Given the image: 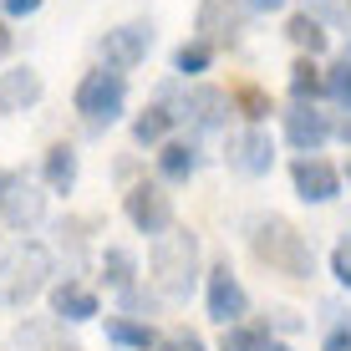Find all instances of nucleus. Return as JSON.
<instances>
[{
  "mask_svg": "<svg viewBox=\"0 0 351 351\" xmlns=\"http://www.w3.org/2000/svg\"><path fill=\"white\" fill-rule=\"evenodd\" d=\"M123 214H128V224L138 229V234H148V239H163L168 229L178 224L173 193H168L158 178H138V184H128L123 189Z\"/></svg>",
  "mask_w": 351,
  "mask_h": 351,
  "instance_id": "8",
  "label": "nucleus"
},
{
  "mask_svg": "<svg viewBox=\"0 0 351 351\" xmlns=\"http://www.w3.org/2000/svg\"><path fill=\"white\" fill-rule=\"evenodd\" d=\"M41 5H46V0H0V16H5V21H26Z\"/></svg>",
  "mask_w": 351,
  "mask_h": 351,
  "instance_id": "33",
  "label": "nucleus"
},
{
  "mask_svg": "<svg viewBox=\"0 0 351 351\" xmlns=\"http://www.w3.org/2000/svg\"><path fill=\"white\" fill-rule=\"evenodd\" d=\"M250 26V10L239 0H199V16H193V36L209 41L214 51H229L239 46V36Z\"/></svg>",
  "mask_w": 351,
  "mask_h": 351,
  "instance_id": "13",
  "label": "nucleus"
},
{
  "mask_svg": "<svg viewBox=\"0 0 351 351\" xmlns=\"http://www.w3.org/2000/svg\"><path fill=\"white\" fill-rule=\"evenodd\" d=\"M285 92H290V102H326V66L311 62V56H295L290 77H285Z\"/></svg>",
  "mask_w": 351,
  "mask_h": 351,
  "instance_id": "24",
  "label": "nucleus"
},
{
  "mask_svg": "<svg viewBox=\"0 0 351 351\" xmlns=\"http://www.w3.org/2000/svg\"><path fill=\"white\" fill-rule=\"evenodd\" d=\"M250 290L245 280L234 275V265H229V255L219 260H209V270H204V316H209L219 331H229V326H239V321H250Z\"/></svg>",
  "mask_w": 351,
  "mask_h": 351,
  "instance_id": "6",
  "label": "nucleus"
},
{
  "mask_svg": "<svg viewBox=\"0 0 351 351\" xmlns=\"http://www.w3.org/2000/svg\"><path fill=\"white\" fill-rule=\"evenodd\" d=\"M41 97H46V82H41L36 66H5L0 71V117L31 112Z\"/></svg>",
  "mask_w": 351,
  "mask_h": 351,
  "instance_id": "16",
  "label": "nucleus"
},
{
  "mask_svg": "<svg viewBox=\"0 0 351 351\" xmlns=\"http://www.w3.org/2000/svg\"><path fill=\"white\" fill-rule=\"evenodd\" d=\"M265 326H270V331H300V311H290V306H275V311H265Z\"/></svg>",
  "mask_w": 351,
  "mask_h": 351,
  "instance_id": "32",
  "label": "nucleus"
},
{
  "mask_svg": "<svg viewBox=\"0 0 351 351\" xmlns=\"http://www.w3.org/2000/svg\"><path fill=\"white\" fill-rule=\"evenodd\" d=\"M239 5H245L250 16H275V10H285L290 0H239Z\"/></svg>",
  "mask_w": 351,
  "mask_h": 351,
  "instance_id": "34",
  "label": "nucleus"
},
{
  "mask_svg": "<svg viewBox=\"0 0 351 351\" xmlns=\"http://www.w3.org/2000/svg\"><path fill=\"white\" fill-rule=\"evenodd\" d=\"M158 351H209V341H204L193 326H168L158 336Z\"/></svg>",
  "mask_w": 351,
  "mask_h": 351,
  "instance_id": "29",
  "label": "nucleus"
},
{
  "mask_svg": "<svg viewBox=\"0 0 351 351\" xmlns=\"http://www.w3.org/2000/svg\"><path fill=\"white\" fill-rule=\"evenodd\" d=\"M270 351H290V346H285V341H275V346H270Z\"/></svg>",
  "mask_w": 351,
  "mask_h": 351,
  "instance_id": "38",
  "label": "nucleus"
},
{
  "mask_svg": "<svg viewBox=\"0 0 351 351\" xmlns=\"http://www.w3.org/2000/svg\"><path fill=\"white\" fill-rule=\"evenodd\" d=\"M97 51H102V66H112V71H138L143 62H148V51H153V21H123V26H112L97 41Z\"/></svg>",
  "mask_w": 351,
  "mask_h": 351,
  "instance_id": "12",
  "label": "nucleus"
},
{
  "mask_svg": "<svg viewBox=\"0 0 351 351\" xmlns=\"http://www.w3.org/2000/svg\"><path fill=\"white\" fill-rule=\"evenodd\" d=\"M214 46L209 41H199V36H189V41H178L173 46V56H168V71H173L178 82H204V71L214 66Z\"/></svg>",
  "mask_w": 351,
  "mask_h": 351,
  "instance_id": "23",
  "label": "nucleus"
},
{
  "mask_svg": "<svg viewBox=\"0 0 351 351\" xmlns=\"http://www.w3.org/2000/svg\"><path fill=\"white\" fill-rule=\"evenodd\" d=\"M300 10H306V16H316L326 31H331V26H351V0H306Z\"/></svg>",
  "mask_w": 351,
  "mask_h": 351,
  "instance_id": "28",
  "label": "nucleus"
},
{
  "mask_svg": "<svg viewBox=\"0 0 351 351\" xmlns=\"http://www.w3.org/2000/svg\"><path fill=\"white\" fill-rule=\"evenodd\" d=\"M46 300H51V316L62 321V326H82V321L102 316V295H97L87 280H77V275L56 280L51 290H46Z\"/></svg>",
  "mask_w": 351,
  "mask_h": 351,
  "instance_id": "15",
  "label": "nucleus"
},
{
  "mask_svg": "<svg viewBox=\"0 0 351 351\" xmlns=\"http://www.w3.org/2000/svg\"><path fill=\"white\" fill-rule=\"evenodd\" d=\"M168 138H178V112L168 102H158V97H153L148 107H143L138 117H132V143H138V148H153L158 153Z\"/></svg>",
  "mask_w": 351,
  "mask_h": 351,
  "instance_id": "18",
  "label": "nucleus"
},
{
  "mask_svg": "<svg viewBox=\"0 0 351 351\" xmlns=\"http://www.w3.org/2000/svg\"><path fill=\"white\" fill-rule=\"evenodd\" d=\"M336 143H341V148H351V117H336Z\"/></svg>",
  "mask_w": 351,
  "mask_h": 351,
  "instance_id": "35",
  "label": "nucleus"
},
{
  "mask_svg": "<svg viewBox=\"0 0 351 351\" xmlns=\"http://www.w3.org/2000/svg\"><path fill=\"white\" fill-rule=\"evenodd\" d=\"M285 41L295 46L300 56H311V62H321V56L331 51V31H326L316 16H306V10H295V16L285 21Z\"/></svg>",
  "mask_w": 351,
  "mask_h": 351,
  "instance_id": "22",
  "label": "nucleus"
},
{
  "mask_svg": "<svg viewBox=\"0 0 351 351\" xmlns=\"http://www.w3.org/2000/svg\"><path fill=\"white\" fill-rule=\"evenodd\" d=\"M229 102H234V117L245 128H265L270 112H275V97H270V87H260V82H234V87H229Z\"/></svg>",
  "mask_w": 351,
  "mask_h": 351,
  "instance_id": "21",
  "label": "nucleus"
},
{
  "mask_svg": "<svg viewBox=\"0 0 351 351\" xmlns=\"http://www.w3.org/2000/svg\"><path fill=\"white\" fill-rule=\"evenodd\" d=\"M77 178H82V153L71 143H51L41 153V189L46 193H71Z\"/></svg>",
  "mask_w": 351,
  "mask_h": 351,
  "instance_id": "17",
  "label": "nucleus"
},
{
  "mask_svg": "<svg viewBox=\"0 0 351 351\" xmlns=\"http://www.w3.org/2000/svg\"><path fill=\"white\" fill-rule=\"evenodd\" d=\"M158 102H168L178 112V128H189V138H209V132H229L234 123V102H229V87H214V82H163Z\"/></svg>",
  "mask_w": 351,
  "mask_h": 351,
  "instance_id": "3",
  "label": "nucleus"
},
{
  "mask_svg": "<svg viewBox=\"0 0 351 351\" xmlns=\"http://www.w3.org/2000/svg\"><path fill=\"white\" fill-rule=\"evenodd\" d=\"M46 219V189L41 178H31L26 168H0V224L31 234Z\"/></svg>",
  "mask_w": 351,
  "mask_h": 351,
  "instance_id": "7",
  "label": "nucleus"
},
{
  "mask_svg": "<svg viewBox=\"0 0 351 351\" xmlns=\"http://www.w3.org/2000/svg\"><path fill=\"white\" fill-rule=\"evenodd\" d=\"M321 351H351V316H336L321 336Z\"/></svg>",
  "mask_w": 351,
  "mask_h": 351,
  "instance_id": "31",
  "label": "nucleus"
},
{
  "mask_svg": "<svg viewBox=\"0 0 351 351\" xmlns=\"http://www.w3.org/2000/svg\"><path fill=\"white\" fill-rule=\"evenodd\" d=\"M326 265H331V280L351 295V229H346V234L331 245V260H326Z\"/></svg>",
  "mask_w": 351,
  "mask_h": 351,
  "instance_id": "30",
  "label": "nucleus"
},
{
  "mask_svg": "<svg viewBox=\"0 0 351 351\" xmlns=\"http://www.w3.org/2000/svg\"><path fill=\"white\" fill-rule=\"evenodd\" d=\"M204 245H199V229L189 224H173L163 239H153L148 245V280L153 290H158L163 300H189L193 290L204 285Z\"/></svg>",
  "mask_w": 351,
  "mask_h": 351,
  "instance_id": "2",
  "label": "nucleus"
},
{
  "mask_svg": "<svg viewBox=\"0 0 351 351\" xmlns=\"http://www.w3.org/2000/svg\"><path fill=\"white\" fill-rule=\"evenodd\" d=\"M290 189H295L300 204H316V209H326V204H336V199H341V189H346L341 163H331L326 153L290 158Z\"/></svg>",
  "mask_w": 351,
  "mask_h": 351,
  "instance_id": "10",
  "label": "nucleus"
},
{
  "mask_svg": "<svg viewBox=\"0 0 351 351\" xmlns=\"http://www.w3.org/2000/svg\"><path fill=\"white\" fill-rule=\"evenodd\" d=\"M280 336L270 331L265 321H239V326H229V331H219V351H270Z\"/></svg>",
  "mask_w": 351,
  "mask_h": 351,
  "instance_id": "25",
  "label": "nucleus"
},
{
  "mask_svg": "<svg viewBox=\"0 0 351 351\" xmlns=\"http://www.w3.org/2000/svg\"><path fill=\"white\" fill-rule=\"evenodd\" d=\"M163 306H168V300H163L148 280H138L132 290H123V295H117V316H138V321H153Z\"/></svg>",
  "mask_w": 351,
  "mask_h": 351,
  "instance_id": "26",
  "label": "nucleus"
},
{
  "mask_svg": "<svg viewBox=\"0 0 351 351\" xmlns=\"http://www.w3.org/2000/svg\"><path fill=\"white\" fill-rule=\"evenodd\" d=\"M51 275H56V260H51V245H41V239H21V245L0 250V306L5 311L31 306L41 290H51Z\"/></svg>",
  "mask_w": 351,
  "mask_h": 351,
  "instance_id": "4",
  "label": "nucleus"
},
{
  "mask_svg": "<svg viewBox=\"0 0 351 351\" xmlns=\"http://www.w3.org/2000/svg\"><path fill=\"white\" fill-rule=\"evenodd\" d=\"M71 107H77V117L87 128H112L128 112V77L112 66H92L71 92Z\"/></svg>",
  "mask_w": 351,
  "mask_h": 351,
  "instance_id": "5",
  "label": "nucleus"
},
{
  "mask_svg": "<svg viewBox=\"0 0 351 351\" xmlns=\"http://www.w3.org/2000/svg\"><path fill=\"white\" fill-rule=\"evenodd\" d=\"M326 102L341 107V117H351V56H336L326 66Z\"/></svg>",
  "mask_w": 351,
  "mask_h": 351,
  "instance_id": "27",
  "label": "nucleus"
},
{
  "mask_svg": "<svg viewBox=\"0 0 351 351\" xmlns=\"http://www.w3.org/2000/svg\"><path fill=\"white\" fill-rule=\"evenodd\" d=\"M280 138L295 158H311L326 143H336V112H326L321 102H290L280 112Z\"/></svg>",
  "mask_w": 351,
  "mask_h": 351,
  "instance_id": "9",
  "label": "nucleus"
},
{
  "mask_svg": "<svg viewBox=\"0 0 351 351\" xmlns=\"http://www.w3.org/2000/svg\"><path fill=\"white\" fill-rule=\"evenodd\" d=\"M102 331L107 341H112V351H158V326L153 321H138V316H102Z\"/></svg>",
  "mask_w": 351,
  "mask_h": 351,
  "instance_id": "19",
  "label": "nucleus"
},
{
  "mask_svg": "<svg viewBox=\"0 0 351 351\" xmlns=\"http://www.w3.org/2000/svg\"><path fill=\"white\" fill-rule=\"evenodd\" d=\"M275 138H270V128H234L229 132V143H224V168L229 173H239V178H265L275 168Z\"/></svg>",
  "mask_w": 351,
  "mask_h": 351,
  "instance_id": "11",
  "label": "nucleus"
},
{
  "mask_svg": "<svg viewBox=\"0 0 351 351\" xmlns=\"http://www.w3.org/2000/svg\"><path fill=\"white\" fill-rule=\"evenodd\" d=\"M10 46H16V36H10V26H5V16H0V56H10Z\"/></svg>",
  "mask_w": 351,
  "mask_h": 351,
  "instance_id": "36",
  "label": "nucleus"
},
{
  "mask_svg": "<svg viewBox=\"0 0 351 351\" xmlns=\"http://www.w3.org/2000/svg\"><path fill=\"white\" fill-rule=\"evenodd\" d=\"M153 168H158V184L163 189H184L199 178V168H204V148H199V138H189V132H178V138H168L158 153H153Z\"/></svg>",
  "mask_w": 351,
  "mask_h": 351,
  "instance_id": "14",
  "label": "nucleus"
},
{
  "mask_svg": "<svg viewBox=\"0 0 351 351\" xmlns=\"http://www.w3.org/2000/svg\"><path fill=\"white\" fill-rule=\"evenodd\" d=\"M97 275H102V285L112 290V295H123V290H132L143 280V265L128 245H107L102 255H97Z\"/></svg>",
  "mask_w": 351,
  "mask_h": 351,
  "instance_id": "20",
  "label": "nucleus"
},
{
  "mask_svg": "<svg viewBox=\"0 0 351 351\" xmlns=\"http://www.w3.org/2000/svg\"><path fill=\"white\" fill-rule=\"evenodd\" d=\"M341 178H346V184H351V158H346V163H341Z\"/></svg>",
  "mask_w": 351,
  "mask_h": 351,
  "instance_id": "37",
  "label": "nucleus"
},
{
  "mask_svg": "<svg viewBox=\"0 0 351 351\" xmlns=\"http://www.w3.org/2000/svg\"><path fill=\"white\" fill-rule=\"evenodd\" d=\"M245 245L270 275L280 280H295V285H311L316 280V250H311L306 229H295L285 214H250L245 219Z\"/></svg>",
  "mask_w": 351,
  "mask_h": 351,
  "instance_id": "1",
  "label": "nucleus"
}]
</instances>
